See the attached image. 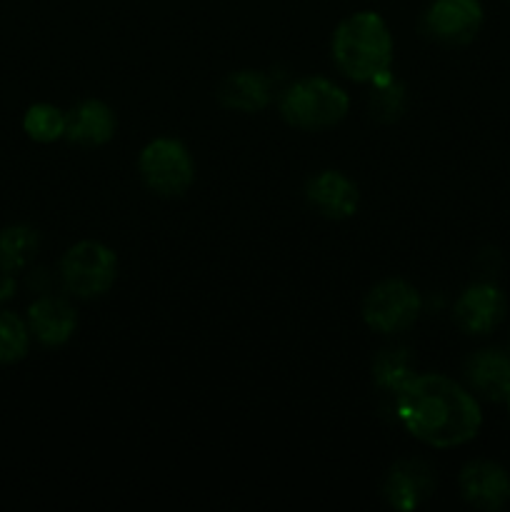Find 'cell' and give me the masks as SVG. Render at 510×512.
I'll return each mask as SVG.
<instances>
[{
	"label": "cell",
	"mask_w": 510,
	"mask_h": 512,
	"mask_svg": "<svg viewBox=\"0 0 510 512\" xmlns=\"http://www.w3.org/2000/svg\"><path fill=\"white\" fill-rule=\"evenodd\" d=\"M373 378L378 388L388 393H400L410 380L415 378L413 358L405 348H388L380 350L373 363Z\"/></svg>",
	"instance_id": "17"
},
{
	"label": "cell",
	"mask_w": 510,
	"mask_h": 512,
	"mask_svg": "<svg viewBox=\"0 0 510 512\" xmlns=\"http://www.w3.org/2000/svg\"><path fill=\"white\" fill-rule=\"evenodd\" d=\"M333 60L350 80L375 83L393 65V35L378 13H355L333 35Z\"/></svg>",
	"instance_id": "2"
},
{
	"label": "cell",
	"mask_w": 510,
	"mask_h": 512,
	"mask_svg": "<svg viewBox=\"0 0 510 512\" xmlns=\"http://www.w3.org/2000/svg\"><path fill=\"white\" fill-rule=\"evenodd\" d=\"M28 328L43 345H63L73 338L78 315L63 298L45 295L28 308Z\"/></svg>",
	"instance_id": "14"
},
{
	"label": "cell",
	"mask_w": 510,
	"mask_h": 512,
	"mask_svg": "<svg viewBox=\"0 0 510 512\" xmlns=\"http://www.w3.org/2000/svg\"><path fill=\"white\" fill-rule=\"evenodd\" d=\"M30 345V328L15 313L0 310V365L18 363Z\"/></svg>",
	"instance_id": "20"
},
{
	"label": "cell",
	"mask_w": 510,
	"mask_h": 512,
	"mask_svg": "<svg viewBox=\"0 0 510 512\" xmlns=\"http://www.w3.org/2000/svg\"><path fill=\"white\" fill-rule=\"evenodd\" d=\"M508 300L493 283H475L460 293L453 318L458 328L468 335H488L503 323Z\"/></svg>",
	"instance_id": "8"
},
{
	"label": "cell",
	"mask_w": 510,
	"mask_h": 512,
	"mask_svg": "<svg viewBox=\"0 0 510 512\" xmlns=\"http://www.w3.org/2000/svg\"><path fill=\"white\" fill-rule=\"evenodd\" d=\"M350 100L343 88L325 78H303L290 85L280 100V113L293 128L325 130L348 115Z\"/></svg>",
	"instance_id": "3"
},
{
	"label": "cell",
	"mask_w": 510,
	"mask_h": 512,
	"mask_svg": "<svg viewBox=\"0 0 510 512\" xmlns=\"http://www.w3.org/2000/svg\"><path fill=\"white\" fill-rule=\"evenodd\" d=\"M483 18L480 0H433L425 13V30L445 45H468L483 28Z\"/></svg>",
	"instance_id": "7"
},
{
	"label": "cell",
	"mask_w": 510,
	"mask_h": 512,
	"mask_svg": "<svg viewBox=\"0 0 510 512\" xmlns=\"http://www.w3.org/2000/svg\"><path fill=\"white\" fill-rule=\"evenodd\" d=\"M465 380L478 398L505 403L510 395V353L500 348L478 350L465 363Z\"/></svg>",
	"instance_id": "10"
},
{
	"label": "cell",
	"mask_w": 510,
	"mask_h": 512,
	"mask_svg": "<svg viewBox=\"0 0 510 512\" xmlns=\"http://www.w3.org/2000/svg\"><path fill=\"white\" fill-rule=\"evenodd\" d=\"M420 293L405 280H383L368 293L363 303V320L370 330L383 335L403 333L418 320Z\"/></svg>",
	"instance_id": "6"
},
{
	"label": "cell",
	"mask_w": 510,
	"mask_h": 512,
	"mask_svg": "<svg viewBox=\"0 0 510 512\" xmlns=\"http://www.w3.org/2000/svg\"><path fill=\"white\" fill-rule=\"evenodd\" d=\"M273 83L260 70H238L220 83L218 98L225 108L238 113H258L270 103Z\"/></svg>",
	"instance_id": "15"
},
{
	"label": "cell",
	"mask_w": 510,
	"mask_h": 512,
	"mask_svg": "<svg viewBox=\"0 0 510 512\" xmlns=\"http://www.w3.org/2000/svg\"><path fill=\"white\" fill-rule=\"evenodd\" d=\"M308 203L330 220H345L355 215L360 193L350 178L338 170H323L308 183Z\"/></svg>",
	"instance_id": "12"
},
{
	"label": "cell",
	"mask_w": 510,
	"mask_h": 512,
	"mask_svg": "<svg viewBox=\"0 0 510 512\" xmlns=\"http://www.w3.org/2000/svg\"><path fill=\"white\" fill-rule=\"evenodd\" d=\"M118 120L103 100H83L65 115V138L83 148H98L115 135Z\"/></svg>",
	"instance_id": "13"
},
{
	"label": "cell",
	"mask_w": 510,
	"mask_h": 512,
	"mask_svg": "<svg viewBox=\"0 0 510 512\" xmlns=\"http://www.w3.org/2000/svg\"><path fill=\"white\" fill-rule=\"evenodd\" d=\"M460 495L478 510H503L510 503V473L493 460H473L460 470Z\"/></svg>",
	"instance_id": "9"
},
{
	"label": "cell",
	"mask_w": 510,
	"mask_h": 512,
	"mask_svg": "<svg viewBox=\"0 0 510 512\" xmlns=\"http://www.w3.org/2000/svg\"><path fill=\"white\" fill-rule=\"evenodd\" d=\"M505 403H508V413H510V395H508V400H505Z\"/></svg>",
	"instance_id": "21"
},
{
	"label": "cell",
	"mask_w": 510,
	"mask_h": 512,
	"mask_svg": "<svg viewBox=\"0 0 510 512\" xmlns=\"http://www.w3.org/2000/svg\"><path fill=\"white\" fill-rule=\"evenodd\" d=\"M433 490V470H430V465H425L423 460H400V463H395L383 485L385 500H388L395 510L420 508V505L430 498Z\"/></svg>",
	"instance_id": "11"
},
{
	"label": "cell",
	"mask_w": 510,
	"mask_h": 512,
	"mask_svg": "<svg viewBox=\"0 0 510 512\" xmlns=\"http://www.w3.org/2000/svg\"><path fill=\"white\" fill-rule=\"evenodd\" d=\"M143 183L163 198H178L193 185L195 165L188 148L175 138H155L138 158Z\"/></svg>",
	"instance_id": "5"
},
{
	"label": "cell",
	"mask_w": 510,
	"mask_h": 512,
	"mask_svg": "<svg viewBox=\"0 0 510 512\" xmlns=\"http://www.w3.org/2000/svg\"><path fill=\"white\" fill-rule=\"evenodd\" d=\"M23 128L35 143H55V140L65 138V115L63 110L48 103L30 105L23 118Z\"/></svg>",
	"instance_id": "18"
},
{
	"label": "cell",
	"mask_w": 510,
	"mask_h": 512,
	"mask_svg": "<svg viewBox=\"0 0 510 512\" xmlns=\"http://www.w3.org/2000/svg\"><path fill=\"white\" fill-rule=\"evenodd\" d=\"M370 110L383 123H393L405 110V88L393 78V73L383 75L373 83V95H370Z\"/></svg>",
	"instance_id": "19"
},
{
	"label": "cell",
	"mask_w": 510,
	"mask_h": 512,
	"mask_svg": "<svg viewBox=\"0 0 510 512\" xmlns=\"http://www.w3.org/2000/svg\"><path fill=\"white\" fill-rule=\"evenodd\" d=\"M60 278L68 293L78 298H100L118 278V258L108 245L83 240L65 253Z\"/></svg>",
	"instance_id": "4"
},
{
	"label": "cell",
	"mask_w": 510,
	"mask_h": 512,
	"mask_svg": "<svg viewBox=\"0 0 510 512\" xmlns=\"http://www.w3.org/2000/svg\"><path fill=\"white\" fill-rule=\"evenodd\" d=\"M400 425L430 448H458L480 433L478 398L445 375H415L395 393Z\"/></svg>",
	"instance_id": "1"
},
{
	"label": "cell",
	"mask_w": 510,
	"mask_h": 512,
	"mask_svg": "<svg viewBox=\"0 0 510 512\" xmlns=\"http://www.w3.org/2000/svg\"><path fill=\"white\" fill-rule=\"evenodd\" d=\"M40 238L30 225H10L0 233V270L18 273L38 253Z\"/></svg>",
	"instance_id": "16"
}]
</instances>
